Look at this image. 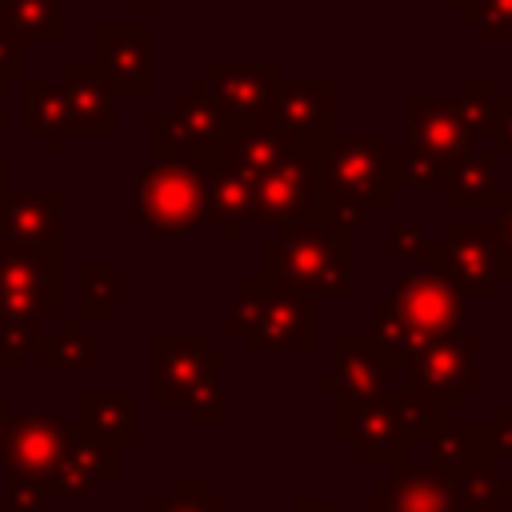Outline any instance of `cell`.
Instances as JSON below:
<instances>
[{
    "mask_svg": "<svg viewBox=\"0 0 512 512\" xmlns=\"http://www.w3.org/2000/svg\"><path fill=\"white\" fill-rule=\"evenodd\" d=\"M24 128L40 140L44 152H60L64 136H68V112H64V96L60 84L48 80H28L24 84Z\"/></svg>",
    "mask_w": 512,
    "mask_h": 512,
    "instance_id": "4316f807",
    "label": "cell"
},
{
    "mask_svg": "<svg viewBox=\"0 0 512 512\" xmlns=\"http://www.w3.org/2000/svg\"><path fill=\"white\" fill-rule=\"evenodd\" d=\"M336 440L348 444L360 460L400 464L404 448L432 440L444 428V412L412 400L400 384H388L376 396H336Z\"/></svg>",
    "mask_w": 512,
    "mask_h": 512,
    "instance_id": "3957f363",
    "label": "cell"
},
{
    "mask_svg": "<svg viewBox=\"0 0 512 512\" xmlns=\"http://www.w3.org/2000/svg\"><path fill=\"white\" fill-rule=\"evenodd\" d=\"M60 96L68 112V132L108 136L116 132V96L104 84L96 60H64L60 64Z\"/></svg>",
    "mask_w": 512,
    "mask_h": 512,
    "instance_id": "ffe728a7",
    "label": "cell"
},
{
    "mask_svg": "<svg viewBox=\"0 0 512 512\" xmlns=\"http://www.w3.org/2000/svg\"><path fill=\"white\" fill-rule=\"evenodd\" d=\"M60 188H8L0 184V244L48 248L60 244Z\"/></svg>",
    "mask_w": 512,
    "mask_h": 512,
    "instance_id": "d6986e66",
    "label": "cell"
},
{
    "mask_svg": "<svg viewBox=\"0 0 512 512\" xmlns=\"http://www.w3.org/2000/svg\"><path fill=\"white\" fill-rule=\"evenodd\" d=\"M4 176H8V156L0 152V184H4Z\"/></svg>",
    "mask_w": 512,
    "mask_h": 512,
    "instance_id": "bcb514c9",
    "label": "cell"
},
{
    "mask_svg": "<svg viewBox=\"0 0 512 512\" xmlns=\"http://www.w3.org/2000/svg\"><path fill=\"white\" fill-rule=\"evenodd\" d=\"M4 88H8V84L0 80V136H4V128H8V116H4Z\"/></svg>",
    "mask_w": 512,
    "mask_h": 512,
    "instance_id": "ee69618b",
    "label": "cell"
},
{
    "mask_svg": "<svg viewBox=\"0 0 512 512\" xmlns=\"http://www.w3.org/2000/svg\"><path fill=\"white\" fill-rule=\"evenodd\" d=\"M424 268H440L464 300H496L500 284L512 280V252L492 224H444Z\"/></svg>",
    "mask_w": 512,
    "mask_h": 512,
    "instance_id": "9c48e42d",
    "label": "cell"
},
{
    "mask_svg": "<svg viewBox=\"0 0 512 512\" xmlns=\"http://www.w3.org/2000/svg\"><path fill=\"white\" fill-rule=\"evenodd\" d=\"M4 16L24 44H60V0H4Z\"/></svg>",
    "mask_w": 512,
    "mask_h": 512,
    "instance_id": "f546056e",
    "label": "cell"
},
{
    "mask_svg": "<svg viewBox=\"0 0 512 512\" xmlns=\"http://www.w3.org/2000/svg\"><path fill=\"white\" fill-rule=\"evenodd\" d=\"M152 512H224V500L212 496L208 484L200 480H180L168 488V496L152 504Z\"/></svg>",
    "mask_w": 512,
    "mask_h": 512,
    "instance_id": "d6a6232c",
    "label": "cell"
},
{
    "mask_svg": "<svg viewBox=\"0 0 512 512\" xmlns=\"http://www.w3.org/2000/svg\"><path fill=\"white\" fill-rule=\"evenodd\" d=\"M392 356L372 336H340L332 344V372L316 376V388H336V396H376L392 384Z\"/></svg>",
    "mask_w": 512,
    "mask_h": 512,
    "instance_id": "44dd1931",
    "label": "cell"
},
{
    "mask_svg": "<svg viewBox=\"0 0 512 512\" xmlns=\"http://www.w3.org/2000/svg\"><path fill=\"white\" fill-rule=\"evenodd\" d=\"M136 224L156 240H188L208 224V168L196 160H152L136 168Z\"/></svg>",
    "mask_w": 512,
    "mask_h": 512,
    "instance_id": "8992f818",
    "label": "cell"
},
{
    "mask_svg": "<svg viewBox=\"0 0 512 512\" xmlns=\"http://www.w3.org/2000/svg\"><path fill=\"white\" fill-rule=\"evenodd\" d=\"M124 4H132V8H152V4H164V0H124Z\"/></svg>",
    "mask_w": 512,
    "mask_h": 512,
    "instance_id": "f6af8a7d",
    "label": "cell"
},
{
    "mask_svg": "<svg viewBox=\"0 0 512 512\" xmlns=\"http://www.w3.org/2000/svg\"><path fill=\"white\" fill-rule=\"evenodd\" d=\"M432 460L448 472V480H460L472 468H488L500 460L496 436L488 428H440L432 440Z\"/></svg>",
    "mask_w": 512,
    "mask_h": 512,
    "instance_id": "484cf974",
    "label": "cell"
},
{
    "mask_svg": "<svg viewBox=\"0 0 512 512\" xmlns=\"http://www.w3.org/2000/svg\"><path fill=\"white\" fill-rule=\"evenodd\" d=\"M316 164V212L360 228L368 208H384L392 196L388 156L392 144L384 132L372 136H336L332 128L304 144Z\"/></svg>",
    "mask_w": 512,
    "mask_h": 512,
    "instance_id": "7a4b0ae2",
    "label": "cell"
},
{
    "mask_svg": "<svg viewBox=\"0 0 512 512\" xmlns=\"http://www.w3.org/2000/svg\"><path fill=\"white\" fill-rule=\"evenodd\" d=\"M500 508H512V484L500 480Z\"/></svg>",
    "mask_w": 512,
    "mask_h": 512,
    "instance_id": "7bdbcfd3",
    "label": "cell"
},
{
    "mask_svg": "<svg viewBox=\"0 0 512 512\" xmlns=\"http://www.w3.org/2000/svg\"><path fill=\"white\" fill-rule=\"evenodd\" d=\"M336 112V88L328 76H280L264 128L284 144V148H304L320 132L332 128Z\"/></svg>",
    "mask_w": 512,
    "mask_h": 512,
    "instance_id": "4fadbf2b",
    "label": "cell"
},
{
    "mask_svg": "<svg viewBox=\"0 0 512 512\" xmlns=\"http://www.w3.org/2000/svg\"><path fill=\"white\" fill-rule=\"evenodd\" d=\"M496 104H500V84L488 76H472L460 88V112L472 128V136H492L496 124Z\"/></svg>",
    "mask_w": 512,
    "mask_h": 512,
    "instance_id": "1f68e13d",
    "label": "cell"
},
{
    "mask_svg": "<svg viewBox=\"0 0 512 512\" xmlns=\"http://www.w3.org/2000/svg\"><path fill=\"white\" fill-rule=\"evenodd\" d=\"M296 512H332V500H304Z\"/></svg>",
    "mask_w": 512,
    "mask_h": 512,
    "instance_id": "60d3db41",
    "label": "cell"
},
{
    "mask_svg": "<svg viewBox=\"0 0 512 512\" xmlns=\"http://www.w3.org/2000/svg\"><path fill=\"white\" fill-rule=\"evenodd\" d=\"M112 476H116V444L76 432V440L68 444V452L52 476V500H80V496L96 492L100 484H108Z\"/></svg>",
    "mask_w": 512,
    "mask_h": 512,
    "instance_id": "7402d4cb",
    "label": "cell"
},
{
    "mask_svg": "<svg viewBox=\"0 0 512 512\" xmlns=\"http://www.w3.org/2000/svg\"><path fill=\"white\" fill-rule=\"evenodd\" d=\"M204 84L228 124V136L256 132L264 128L272 92L280 84V64L276 60H212L204 72Z\"/></svg>",
    "mask_w": 512,
    "mask_h": 512,
    "instance_id": "8fae6325",
    "label": "cell"
},
{
    "mask_svg": "<svg viewBox=\"0 0 512 512\" xmlns=\"http://www.w3.org/2000/svg\"><path fill=\"white\" fill-rule=\"evenodd\" d=\"M444 204L448 208H464V204H496L500 188V152H468L460 156L444 180H440Z\"/></svg>",
    "mask_w": 512,
    "mask_h": 512,
    "instance_id": "d4e9b609",
    "label": "cell"
},
{
    "mask_svg": "<svg viewBox=\"0 0 512 512\" xmlns=\"http://www.w3.org/2000/svg\"><path fill=\"white\" fill-rule=\"evenodd\" d=\"M224 324L248 356L284 352V348L316 352V304H312V296L276 288L264 276L244 280Z\"/></svg>",
    "mask_w": 512,
    "mask_h": 512,
    "instance_id": "5b68a950",
    "label": "cell"
},
{
    "mask_svg": "<svg viewBox=\"0 0 512 512\" xmlns=\"http://www.w3.org/2000/svg\"><path fill=\"white\" fill-rule=\"evenodd\" d=\"M80 288H84L80 316H112L116 304L136 292L132 280H120L116 276V264L112 260H84L80 264Z\"/></svg>",
    "mask_w": 512,
    "mask_h": 512,
    "instance_id": "f1b7e54d",
    "label": "cell"
},
{
    "mask_svg": "<svg viewBox=\"0 0 512 512\" xmlns=\"http://www.w3.org/2000/svg\"><path fill=\"white\" fill-rule=\"evenodd\" d=\"M132 416H136V392L132 388H88L76 396L80 436L128 444L132 440Z\"/></svg>",
    "mask_w": 512,
    "mask_h": 512,
    "instance_id": "603a6c76",
    "label": "cell"
},
{
    "mask_svg": "<svg viewBox=\"0 0 512 512\" xmlns=\"http://www.w3.org/2000/svg\"><path fill=\"white\" fill-rule=\"evenodd\" d=\"M372 512H464L456 484L436 460L392 464L372 484Z\"/></svg>",
    "mask_w": 512,
    "mask_h": 512,
    "instance_id": "ac0fdd59",
    "label": "cell"
},
{
    "mask_svg": "<svg viewBox=\"0 0 512 512\" xmlns=\"http://www.w3.org/2000/svg\"><path fill=\"white\" fill-rule=\"evenodd\" d=\"M224 372V356L212 352L200 336H156L152 344V400L160 408H184L192 392Z\"/></svg>",
    "mask_w": 512,
    "mask_h": 512,
    "instance_id": "9a60e30c",
    "label": "cell"
},
{
    "mask_svg": "<svg viewBox=\"0 0 512 512\" xmlns=\"http://www.w3.org/2000/svg\"><path fill=\"white\" fill-rule=\"evenodd\" d=\"M220 376H224V372L208 376V380L192 392V400L184 404V408H188V420L200 424V428H216V424H224V388H220Z\"/></svg>",
    "mask_w": 512,
    "mask_h": 512,
    "instance_id": "836d02e7",
    "label": "cell"
},
{
    "mask_svg": "<svg viewBox=\"0 0 512 512\" xmlns=\"http://www.w3.org/2000/svg\"><path fill=\"white\" fill-rule=\"evenodd\" d=\"M36 356L48 372H92L96 360H100V344L76 320H60L56 336H48V332L40 336Z\"/></svg>",
    "mask_w": 512,
    "mask_h": 512,
    "instance_id": "83f0119b",
    "label": "cell"
},
{
    "mask_svg": "<svg viewBox=\"0 0 512 512\" xmlns=\"http://www.w3.org/2000/svg\"><path fill=\"white\" fill-rule=\"evenodd\" d=\"M368 324H372V340H376V344H380V348L392 356V364H396V372H400V364H404L408 348L416 344V336H412V328L404 324V316L396 312L392 296H380V300H372Z\"/></svg>",
    "mask_w": 512,
    "mask_h": 512,
    "instance_id": "4dcf8cb0",
    "label": "cell"
},
{
    "mask_svg": "<svg viewBox=\"0 0 512 512\" xmlns=\"http://www.w3.org/2000/svg\"><path fill=\"white\" fill-rule=\"evenodd\" d=\"M0 320L32 340L48 320H60V244H0Z\"/></svg>",
    "mask_w": 512,
    "mask_h": 512,
    "instance_id": "52a82bcc",
    "label": "cell"
},
{
    "mask_svg": "<svg viewBox=\"0 0 512 512\" xmlns=\"http://www.w3.org/2000/svg\"><path fill=\"white\" fill-rule=\"evenodd\" d=\"M8 416H12V412H8V392L0 388V440H4V428H8Z\"/></svg>",
    "mask_w": 512,
    "mask_h": 512,
    "instance_id": "b9f144b4",
    "label": "cell"
},
{
    "mask_svg": "<svg viewBox=\"0 0 512 512\" xmlns=\"http://www.w3.org/2000/svg\"><path fill=\"white\" fill-rule=\"evenodd\" d=\"M76 440L60 412H20L8 416L0 440V464L8 468V512H44L52 500V476Z\"/></svg>",
    "mask_w": 512,
    "mask_h": 512,
    "instance_id": "277c9868",
    "label": "cell"
},
{
    "mask_svg": "<svg viewBox=\"0 0 512 512\" xmlns=\"http://www.w3.org/2000/svg\"><path fill=\"white\" fill-rule=\"evenodd\" d=\"M224 136H228V124H224L216 100L208 96L204 76H196L188 84V92L172 96L168 112H160L152 120V156L156 160H196V164L212 168L224 152Z\"/></svg>",
    "mask_w": 512,
    "mask_h": 512,
    "instance_id": "30bf717a",
    "label": "cell"
},
{
    "mask_svg": "<svg viewBox=\"0 0 512 512\" xmlns=\"http://www.w3.org/2000/svg\"><path fill=\"white\" fill-rule=\"evenodd\" d=\"M480 336L472 332H440V336H424L408 348L404 364H400V388L428 404V408H456L464 400V392H472L480 384Z\"/></svg>",
    "mask_w": 512,
    "mask_h": 512,
    "instance_id": "ba28073f",
    "label": "cell"
},
{
    "mask_svg": "<svg viewBox=\"0 0 512 512\" xmlns=\"http://www.w3.org/2000/svg\"><path fill=\"white\" fill-rule=\"evenodd\" d=\"M492 136H496V152H512V96H500Z\"/></svg>",
    "mask_w": 512,
    "mask_h": 512,
    "instance_id": "74e56055",
    "label": "cell"
},
{
    "mask_svg": "<svg viewBox=\"0 0 512 512\" xmlns=\"http://www.w3.org/2000/svg\"><path fill=\"white\" fill-rule=\"evenodd\" d=\"M152 28L148 24H100L96 32V68L112 96L140 100L152 96Z\"/></svg>",
    "mask_w": 512,
    "mask_h": 512,
    "instance_id": "2e32d148",
    "label": "cell"
},
{
    "mask_svg": "<svg viewBox=\"0 0 512 512\" xmlns=\"http://www.w3.org/2000/svg\"><path fill=\"white\" fill-rule=\"evenodd\" d=\"M36 348H40V340H32L0 320V372H20Z\"/></svg>",
    "mask_w": 512,
    "mask_h": 512,
    "instance_id": "d590c367",
    "label": "cell"
},
{
    "mask_svg": "<svg viewBox=\"0 0 512 512\" xmlns=\"http://www.w3.org/2000/svg\"><path fill=\"white\" fill-rule=\"evenodd\" d=\"M260 276L276 288L320 296V300H348L352 296V228L308 212L280 228L276 240L260 248Z\"/></svg>",
    "mask_w": 512,
    "mask_h": 512,
    "instance_id": "6da1fadb",
    "label": "cell"
},
{
    "mask_svg": "<svg viewBox=\"0 0 512 512\" xmlns=\"http://www.w3.org/2000/svg\"><path fill=\"white\" fill-rule=\"evenodd\" d=\"M248 212H252V176L216 160L208 168V224H216L228 244H240Z\"/></svg>",
    "mask_w": 512,
    "mask_h": 512,
    "instance_id": "cb8c5ba5",
    "label": "cell"
},
{
    "mask_svg": "<svg viewBox=\"0 0 512 512\" xmlns=\"http://www.w3.org/2000/svg\"><path fill=\"white\" fill-rule=\"evenodd\" d=\"M492 436H496V448H500V456H508V460H512V408H500Z\"/></svg>",
    "mask_w": 512,
    "mask_h": 512,
    "instance_id": "ab89813d",
    "label": "cell"
},
{
    "mask_svg": "<svg viewBox=\"0 0 512 512\" xmlns=\"http://www.w3.org/2000/svg\"><path fill=\"white\" fill-rule=\"evenodd\" d=\"M492 512H504V508H492Z\"/></svg>",
    "mask_w": 512,
    "mask_h": 512,
    "instance_id": "c3c4849f",
    "label": "cell"
},
{
    "mask_svg": "<svg viewBox=\"0 0 512 512\" xmlns=\"http://www.w3.org/2000/svg\"><path fill=\"white\" fill-rule=\"evenodd\" d=\"M388 248H392L396 260H404V264H412V268H424L428 256H432V236H428L420 224H396V228L388 232Z\"/></svg>",
    "mask_w": 512,
    "mask_h": 512,
    "instance_id": "e575fe53",
    "label": "cell"
},
{
    "mask_svg": "<svg viewBox=\"0 0 512 512\" xmlns=\"http://www.w3.org/2000/svg\"><path fill=\"white\" fill-rule=\"evenodd\" d=\"M388 296H392L396 312L404 316V324L412 328L416 340L460 328L464 296L456 292V284H452L440 268H416V272H404V276L392 284Z\"/></svg>",
    "mask_w": 512,
    "mask_h": 512,
    "instance_id": "e0dca14e",
    "label": "cell"
},
{
    "mask_svg": "<svg viewBox=\"0 0 512 512\" xmlns=\"http://www.w3.org/2000/svg\"><path fill=\"white\" fill-rule=\"evenodd\" d=\"M472 128L460 112V100L448 96H412L408 100V152L432 164L440 176L472 152Z\"/></svg>",
    "mask_w": 512,
    "mask_h": 512,
    "instance_id": "5bb4252c",
    "label": "cell"
},
{
    "mask_svg": "<svg viewBox=\"0 0 512 512\" xmlns=\"http://www.w3.org/2000/svg\"><path fill=\"white\" fill-rule=\"evenodd\" d=\"M24 72V40L20 32L8 24V16L0 12V80H16Z\"/></svg>",
    "mask_w": 512,
    "mask_h": 512,
    "instance_id": "8d00e7d4",
    "label": "cell"
},
{
    "mask_svg": "<svg viewBox=\"0 0 512 512\" xmlns=\"http://www.w3.org/2000/svg\"><path fill=\"white\" fill-rule=\"evenodd\" d=\"M312 204H316V164L308 148H284L252 176L248 220H260L280 232L284 224L308 216Z\"/></svg>",
    "mask_w": 512,
    "mask_h": 512,
    "instance_id": "7c38bea8",
    "label": "cell"
},
{
    "mask_svg": "<svg viewBox=\"0 0 512 512\" xmlns=\"http://www.w3.org/2000/svg\"><path fill=\"white\" fill-rule=\"evenodd\" d=\"M496 208H500V212H496V224H492V228H496L504 252H512V192H508V188L496 196Z\"/></svg>",
    "mask_w": 512,
    "mask_h": 512,
    "instance_id": "f35d334b",
    "label": "cell"
},
{
    "mask_svg": "<svg viewBox=\"0 0 512 512\" xmlns=\"http://www.w3.org/2000/svg\"><path fill=\"white\" fill-rule=\"evenodd\" d=\"M0 12H4V0H0Z\"/></svg>",
    "mask_w": 512,
    "mask_h": 512,
    "instance_id": "7dc6e473",
    "label": "cell"
}]
</instances>
